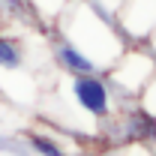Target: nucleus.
<instances>
[{"label": "nucleus", "instance_id": "obj_1", "mask_svg": "<svg viewBox=\"0 0 156 156\" xmlns=\"http://www.w3.org/2000/svg\"><path fill=\"white\" fill-rule=\"evenodd\" d=\"M72 93H75L78 105L87 108L90 114H105L108 111V90L105 84L93 75H75L72 81Z\"/></svg>", "mask_w": 156, "mask_h": 156}, {"label": "nucleus", "instance_id": "obj_2", "mask_svg": "<svg viewBox=\"0 0 156 156\" xmlns=\"http://www.w3.org/2000/svg\"><path fill=\"white\" fill-rule=\"evenodd\" d=\"M57 57H60V63H63L66 69H72L75 75H93V69H96L93 60H87L75 45H60V48H57Z\"/></svg>", "mask_w": 156, "mask_h": 156}, {"label": "nucleus", "instance_id": "obj_3", "mask_svg": "<svg viewBox=\"0 0 156 156\" xmlns=\"http://www.w3.org/2000/svg\"><path fill=\"white\" fill-rule=\"evenodd\" d=\"M0 66L3 69H18L21 66V54L18 48H15V42H9V39L0 36Z\"/></svg>", "mask_w": 156, "mask_h": 156}, {"label": "nucleus", "instance_id": "obj_4", "mask_svg": "<svg viewBox=\"0 0 156 156\" xmlns=\"http://www.w3.org/2000/svg\"><path fill=\"white\" fill-rule=\"evenodd\" d=\"M30 144H33L42 156H63V150H60L54 141H48V138H42V135H30Z\"/></svg>", "mask_w": 156, "mask_h": 156}]
</instances>
